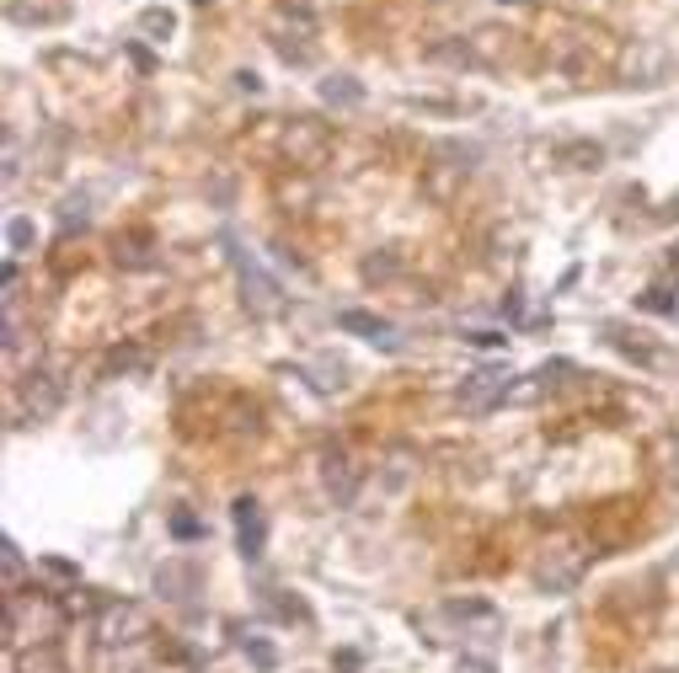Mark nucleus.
Segmentation results:
<instances>
[{
	"label": "nucleus",
	"instance_id": "obj_1",
	"mask_svg": "<svg viewBox=\"0 0 679 673\" xmlns=\"http://www.w3.org/2000/svg\"><path fill=\"white\" fill-rule=\"evenodd\" d=\"M279 144H284L289 166H305L311 172V166H322L326 155H332V129H326L322 118H289Z\"/></svg>",
	"mask_w": 679,
	"mask_h": 673
},
{
	"label": "nucleus",
	"instance_id": "obj_2",
	"mask_svg": "<svg viewBox=\"0 0 679 673\" xmlns=\"http://www.w3.org/2000/svg\"><path fill=\"white\" fill-rule=\"evenodd\" d=\"M150 637V609L134 599H112L103 604V615H97V641L103 647H134V641Z\"/></svg>",
	"mask_w": 679,
	"mask_h": 673
},
{
	"label": "nucleus",
	"instance_id": "obj_3",
	"mask_svg": "<svg viewBox=\"0 0 679 673\" xmlns=\"http://www.w3.org/2000/svg\"><path fill=\"white\" fill-rule=\"evenodd\" d=\"M230 247V262H236V273H241V289H247V305L257 311V316H273L279 305H284V294H279V284L257 268V257L251 251H241L236 241H225Z\"/></svg>",
	"mask_w": 679,
	"mask_h": 673
},
{
	"label": "nucleus",
	"instance_id": "obj_4",
	"mask_svg": "<svg viewBox=\"0 0 679 673\" xmlns=\"http://www.w3.org/2000/svg\"><path fill=\"white\" fill-rule=\"evenodd\" d=\"M503 390H508V375H503V369H476V375L461 386V406H465V412L503 406Z\"/></svg>",
	"mask_w": 679,
	"mask_h": 673
},
{
	"label": "nucleus",
	"instance_id": "obj_5",
	"mask_svg": "<svg viewBox=\"0 0 679 673\" xmlns=\"http://www.w3.org/2000/svg\"><path fill=\"white\" fill-rule=\"evenodd\" d=\"M236 534H241V556L257 562L262 556V545H268V524H262V508H257V497H236Z\"/></svg>",
	"mask_w": 679,
	"mask_h": 673
},
{
	"label": "nucleus",
	"instance_id": "obj_6",
	"mask_svg": "<svg viewBox=\"0 0 679 673\" xmlns=\"http://www.w3.org/2000/svg\"><path fill=\"white\" fill-rule=\"evenodd\" d=\"M337 326H343V332H354V337H364V343H375V348H386V354H396V348H401V337H396L391 321L369 316V311H343V316H337Z\"/></svg>",
	"mask_w": 679,
	"mask_h": 673
},
{
	"label": "nucleus",
	"instance_id": "obj_7",
	"mask_svg": "<svg viewBox=\"0 0 679 673\" xmlns=\"http://www.w3.org/2000/svg\"><path fill=\"white\" fill-rule=\"evenodd\" d=\"M54 406H60V380L43 375V369H33V375L22 380V406H17V412H28V417H54Z\"/></svg>",
	"mask_w": 679,
	"mask_h": 673
},
{
	"label": "nucleus",
	"instance_id": "obj_8",
	"mask_svg": "<svg viewBox=\"0 0 679 673\" xmlns=\"http://www.w3.org/2000/svg\"><path fill=\"white\" fill-rule=\"evenodd\" d=\"M508 59V33L498 28H476L465 37V65H503Z\"/></svg>",
	"mask_w": 679,
	"mask_h": 673
},
{
	"label": "nucleus",
	"instance_id": "obj_9",
	"mask_svg": "<svg viewBox=\"0 0 679 673\" xmlns=\"http://www.w3.org/2000/svg\"><path fill=\"white\" fill-rule=\"evenodd\" d=\"M11 663H17V673H65L60 652H54L48 641H28V647H17V652H11Z\"/></svg>",
	"mask_w": 679,
	"mask_h": 673
},
{
	"label": "nucleus",
	"instance_id": "obj_10",
	"mask_svg": "<svg viewBox=\"0 0 679 673\" xmlns=\"http://www.w3.org/2000/svg\"><path fill=\"white\" fill-rule=\"evenodd\" d=\"M354 487H358L354 460H343V455H326V492L337 497V502H354Z\"/></svg>",
	"mask_w": 679,
	"mask_h": 673
},
{
	"label": "nucleus",
	"instance_id": "obj_11",
	"mask_svg": "<svg viewBox=\"0 0 679 673\" xmlns=\"http://www.w3.org/2000/svg\"><path fill=\"white\" fill-rule=\"evenodd\" d=\"M322 102L326 107H358L364 102V86H358L354 75H326L322 80Z\"/></svg>",
	"mask_w": 679,
	"mask_h": 673
},
{
	"label": "nucleus",
	"instance_id": "obj_12",
	"mask_svg": "<svg viewBox=\"0 0 679 673\" xmlns=\"http://www.w3.org/2000/svg\"><path fill=\"white\" fill-rule=\"evenodd\" d=\"M155 588H161V594H172V599H187V594L198 588V577H193V567H182V562H172V567H161V577H155Z\"/></svg>",
	"mask_w": 679,
	"mask_h": 673
},
{
	"label": "nucleus",
	"instance_id": "obj_13",
	"mask_svg": "<svg viewBox=\"0 0 679 673\" xmlns=\"http://www.w3.org/2000/svg\"><path fill=\"white\" fill-rule=\"evenodd\" d=\"M140 33L155 37V43H166V37L177 33V17H172L166 6H150V11H140Z\"/></svg>",
	"mask_w": 679,
	"mask_h": 673
},
{
	"label": "nucleus",
	"instance_id": "obj_14",
	"mask_svg": "<svg viewBox=\"0 0 679 673\" xmlns=\"http://www.w3.org/2000/svg\"><path fill=\"white\" fill-rule=\"evenodd\" d=\"M600 161H605V150H600V144H589V140L562 150V166H572V172H594Z\"/></svg>",
	"mask_w": 679,
	"mask_h": 673
},
{
	"label": "nucleus",
	"instance_id": "obj_15",
	"mask_svg": "<svg viewBox=\"0 0 679 673\" xmlns=\"http://www.w3.org/2000/svg\"><path fill=\"white\" fill-rule=\"evenodd\" d=\"M33 219H22V214H17V219H6V251H11V257H17V251H28L33 247Z\"/></svg>",
	"mask_w": 679,
	"mask_h": 673
},
{
	"label": "nucleus",
	"instance_id": "obj_16",
	"mask_svg": "<svg viewBox=\"0 0 679 673\" xmlns=\"http://www.w3.org/2000/svg\"><path fill=\"white\" fill-rule=\"evenodd\" d=\"M0 567H6V594H17V583H22V551H17V540L0 545Z\"/></svg>",
	"mask_w": 679,
	"mask_h": 673
},
{
	"label": "nucleus",
	"instance_id": "obj_17",
	"mask_svg": "<svg viewBox=\"0 0 679 673\" xmlns=\"http://www.w3.org/2000/svg\"><path fill=\"white\" fill-rule=\"evenodd\" d=\"M247 652L262 663V669H273V647H262V641H247Z\"/></svg>",
	"mask_w": 679,
	"mask_h": 673
},
{
	"label": "nucleus",
	"instance_id": "obj_18",
	"mask_svg": "<svg viewBox=\"0 0 679 673\" xmlns=\"http://www.w3.org/2000/svg\"><path fill=\"white\" fill-rule=\"evenodd\" d=\"M172 530H177L182 540H193V534H198V524H193V519H187V513H177V519H172Z\"/></svg>",
	"mask_w": 679,
	"mask_h": 673
},
{
	"label": "nucleus",
	"instance_id": "obj_19",
	"mask_svg": "<svg viewBox=\"0 0 679 673\" xmlns=\"http://www.w3.org/2000/svg\"><path fill=\"white\" fill-rule=\"evenodd\" d=\"M236 86H241V91H251V97L262 91V80H257V75H251V70H241V75H236Z\"/></svg>",
	"mask_w": 679,
	"mask_h": 673
},
{
	"label": "nucleus",
	"instance_id": "obj_20",
	"mask_svg": "<svg viewBox=\"0 0 679 673\" xmlns=\"http://www.w3.org/2000/svg\"><path fill=\"white\" fill-rule=\"evenodd\" d=\"M43 567L54 572V577H75V567H71V562H60V556H48V562H43Z\"/></svg>",
	"mask_w": 679,
	"mask_h": 673
},
{
	"label": "nucleus",
	"instance_id": "obj_21",
	"mask_svg": "<svg viewBox=\"0 0 679 673\" xmlns=\"http://www.w3.org/2000/svg\"><path fill=\"white\" fill-rule=\"evenodd\" d=\"M461 673H493V663H487V658H465Z\"/></svg>",
	"mask_w": 679,
	"mask_h": 673
},
{
	"label": "nucleus",
	"instance_id": "obj_22",
	"mask_svg": "<svg viewBox=\"0 0 679 673\" xmlns=\"http://www.w3.org/2000/svg\"><path fill=\"white\" fill-rule=\"evenodd\" d=\"M503 6H530V0H503Z\"/></svg>",
	"mask_w": 679,
	"mask_h": 673
},
{
	"label": "nucleus",
	"instance_id": "obj_23",
	"mask_svg": "<svg viewBox=\"0 0 679 673\" xmlns=\"http://www.w3.org/2000/svg\"><path fill=\"white\" fill-rule=\"evenodd\" d=\"M669 262H675V273H679V247H675V257H669Z\"/></svg>",
	"mask_w": 679,
	"mask_h": 673
},
{
	"label": "nucleus",
	"instance_id": "obj_24",
	"mask_svg": "<svg viewBox=\"0 0 679 673\" xmlns=\"http://www.w3.org/2000/svg\"><path fill=\"white\" fill-rule=\"evenodd\" d=\"M193 6H215V0H193Z\"/></svg>",
	"mask_w": 679,
	"mask_h": 673
}]
</instances>
